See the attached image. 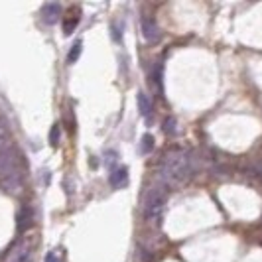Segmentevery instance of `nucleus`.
<instances>
[{"instance_id": "nucleus-11", "label": "nucleus", "mask_w": 262, "mask_h": 262, "mask_svg": "<svg viewBox=\"0 0 262 262\" xmlns=\"http://www.w3.org/2000/svg\"><path fill=\"white\" fill-rule=\"evenodd\" d=\"M81 41H77V43H73V48H71V52H69V55H67V61L69 63H75L79 57H81Z\"/></svg>"}, {"instance_id": "nucleus-10", "label": "nucleus", "mask_w": 262, "mask_h": 262, "mask_svg": "<svg viewBox=\"0 0 262 262\" xmlns=\"http://www.w3.org/2000/svg\"><path fill=\"white\" fill-rule=\"evenodd\" d=\"M8 152H12V150H10V136H8L6 128L0 124V156H4V154H8Z\"/></svg>"}, {"instance_id": "nucleus-8", "label": "nucleus", "mask_w": 262, "mask_h": 262, "mask_svg": "<svg viewBox=\"0 0 262 262\" xmlns=\"http://www.w3.org/2000/svg\"><path fill=\"white\" fill-rule=\"evenodd\" d=\"M77 24H79V8L73 6V8L69 10V16L63 18V32H66V34H71Z\"/></svg>"}, {"instance_id": "nucleus-3", "label": "nucleus", "mask_w": 262, "mask_h": 262, "mask_svg": "<svg viewBox=\"0 0 262 262\" xmlns=\"http://www.w3.org/2000/svg\"><path fill=\"white\" fill-rule=\"evenodd\" d=\"M140 28H142V36H144V39H146V41H150V43L158 41V39H160V36H162L158 22L154 20V18H150V16H144V18H142Z\"/></svg>"}, {"instance_id": "nucleus-1", "label": "nucleus", "mask_w": 262, "mask_h": 262, "mask_svg": "<svg viewBox=\"0 0 262 262\" xmlns=\"http://www.w3.org/2000/svg\"><path fill=\"white\" fill-rule=\"evenodd\" d=\"M193 173V160L187 150H171L160 164V180L166 185H180Z\"/></svg>"}, {"instance_id": "nucleus-15", "label": "nucleus", "mask_w": 262, "mask_h": 262, "mask_svg": "<svg viewBox=\"0 0 262 262\" xmlns=\"http://www.w3.org/2000/svg\"><path fill=\"white\" fill-rule=\"evenodd\" d=\"M50 140H52V144H53V146H55L57 142H59V126H57V124H55V126L52 128V134H50Z\"/></svg>"}, {"instance_id": "nucleus-6", "label": "nucleus", "mask_w": 262, "mask_h": 262, "mask_svg": "<svg viewBox=\"0 0 262 262\" xmlns=\"http://www.w3.org/2000/svg\"><path fill=\"white\" fill-rule=\"evenodd\" d=\"M111 185L115 187V189H118V187H124V185L128 184V170L126 168H117V170L111 173Z\"/></svg>"}, {"instance_id": "nucleus-14", "label": "nucleus", "mask_w": 262, "mask_h": 262, "mask_svg": "<svg viewBox=\"0 0 262 262\" xmlns=\"http://www.w3.org/2000/svg\"><path fill=\"white\" fill-rule=\"evenodd\" d=\"M46 262H61L59 250H52V252H48V256H46Z\"/></svg>"}, {"instance_id": "nucleus-2", "label": "nucleus", "mask_w": 262, "mask_h": 262, "mask_svg": "<svg viewBox=\"0 0 262 262\" xmlns=\"http://www.w3.org/2000/svg\"><path fill=\"white\" fill-rule=\"evenodd\" d=\"M164 205H166V191L162 187H154L144 199V207H142V213H144V219L148 223H156L162 217V211H164Z\"/></svg>"}, {"instance_id": "nucleus-13", "label": "nucleus", "mask_w": 262, "mask_h": 262, "mask_svg": "<svg viewBox=\"0 0 262 262\" xmlns=\"http://www.w3.org/2000/svg\"><path fill=\"white\" fill-rule=\"evenodd\" d=\"M150 150H152V136L146 134L144 138H142V148H140V152H142V154H148Z\"/></svg>"}, {"instance_id": "nucleus-7", "label": "nucleus", "mask_w": 262, "mask_h": 262, "mask_svg": "<svg viewBox=\"0 0 262 262\" xmlns=\"http://www.w3.org/2000/svg\"><path fill=\"white\" fill-rule=\"evenodd\" d=\"M136 103H138V111H140V115L144 118H148L152 115V101L148 99V95L146 93H138V97H136Z\"/></svg>"}, {"instance_id": "nucleus-5", "label": "nucleus", "mask_w": 262, "mask_h": 262, "mask_svg": "<svg viewBox=\"0 0 262 262\" xmlns=\"http://www.w3.org/2000/svg\"><path fill=\"white\" fill-rule=\"evenodd\" d=\"M41 14H43V22L53 26L59 18H61V6L57 2H48L43 8H41Z\"/></svg>"}, {"instance_id": "nucleus-12", "label": "nucleus", "mask_w": 262, "mask_h": 262, "mask_svg": "<svg viewBox=\"0 0 262 262\" xmlns=\"http://www.w3.org/2000/svg\"><path fill=\"white\" fill-rule=\"evenodd\" d=\"M164 130L166 134H176V118L168 117L164 120Z\"/></svg>"}, {"instance_id": "nucleus-9", "label": "nucleus", "mask_w": 262, "mask_h": 262, "mask_svg": "<svg viewBox=\"0 0 262 262\" xmlns=\"http://www.w3.org/2000/svg\"><path fill=\"white\" fill-rule=\"evenodd\" d=\"M30 225H32V215H30V209H28V207H22V209L18 211V231H20V233H24L26 229H30Z\"/></svg>"}, {"instance_id": "nucleus-4", "label": "nucleus", "mask_w": 262, "mask_h": 262, "mask_svg": "<svg viewBox=\"0 0 262 262\" xmlns=\"http://www.w3.org/2000/svg\"><path fill=\"white\" fill-rule=\"evenodd\" d=\"M6 262H32V249L26 243H20L12 249V252L8 254Z\"/></svg>"}]
</instances>
